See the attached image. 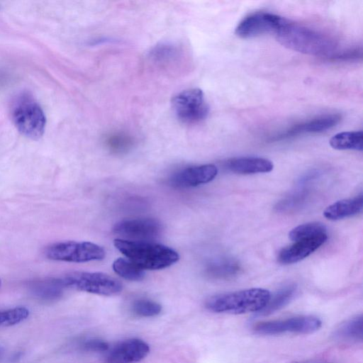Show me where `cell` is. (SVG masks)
I'll use <instances>...</instances> for the list:
<instances>
[{"label": "cell", "mask_w": 363, "mask_h": 363, "mask_svg": "<svg viewBox=\"0 0 363 363\" xmlns=\"http://www.w3.org/2000/svg\"><path fill=\"white\" fill-rule=\"evenodd\" d=\"M275 34L283 46L306 55L328 56L336 49L335 42L328 35L289 21Z\"/></svg>", "instance_id": "cell-1"}, {"label": "cell", "mask_w": 363, "mask_h": 363, "mask_svg": "<svg viewBox=\"0 0 363 363\" xmlns=\"http://www.w3.org/2000/svg\"><path fill=\"white\" fill-rule=\"evenodd\" d=\"M116 248L143 269H160L177 262L179 255L172 248L152 241L117 238Z\"/></svg>", "instance_id": "cell-2"}, {"label": "cell", "mask_w": 363, "mask_h": 363, "mask_svg": "<svg viewBox=\"0 0 363 363\" xmlns=\"http://www.w3.org/2000/svg\"><path fill=\"white\" fill-rule=\"evenodd\" d=\"M270 292L252 288L211 296L206 301V308L215 313L243 314L259 312L267 303Z\"/></svg>", "instance_id": "cell-3"}, {"label": "cell", "mask_w": 363, "mask_h": 363, "mask_svg": "<svg viewBox=\"0 0 363 363\" xmlns=\"http://www.w3.org/2000/svg\"><path fill=\"white\" fill-rule=\"evenodd\" d=\"M10 114L16 129L25 137L38 140L45 131L46 118L33 96L23 91L11 101Z\"/></svg>", "instance_id": "cell-4"}, {"label": "cell", "mask_w": 363, "mask_h": 363, "mask_svg": "<svg viewBox=\"0 0 363 363\" xmlns=\"http://www.w3.org/2000/svg\"><path fill=\"white\" fill-rule=\"evenodd\" d=\"M61 279L65 288L102 296L116 295L123 289L118 280L102 272H72Z\"/></svg>", "instance_id": "cell-5"}, {"label": "cell", "mask_w": 363, "mask_h": 363, "mask_svg": "<svg viewBox=\"0 0 363 363\" xmlns=\"http://www.w3.org/2000/svg\"><path fill=\"white\" fill-rule=\"evenodd\" d=\"M45 255L51 260L81 263L102 259L106 252L91 242L63 241L48 246Z\"/></svg>", "instance_id": "cell-6"}, {"label": "cell", "mask_w": 363, "mask_h": 363, "mask_svg": "<svg viewBox=\"0 0 363 363\" xmlns=\"http://www.w3.org/2000/svg\"><path fill=\"white\" fill-rule=\"evenodd\" d=\"M172 107L177 118L186 123H195L205 119L208 106L203 92L198 88L184 90L173 96Z\"/></svg>", "instance_id": "cell-7"}, {"label": "cell", "mask_w": 363, "mask_h": 363, "mask_svg": "<svg viewBox=\"0 0 363 363\" xmlns=\"http://www.w3.org/2000/svg\"><path fill=\"white\" fill-rule=\"evenodd\" d=\"M322 322L313 315H299L286 319L262 321L255 323L252 329L258 334L266 335L284 333L310 334L321 327Z\"/></svg>", "instance_id": "cell-8"}, {"label": "cell", "mask_w": 363, "mask_h": 363, "mask_svg": "<svg viewBox=\"0 0 363 363\" xmlns=\"http://www.w3.org/2000/svg\"><path fill=\"white\" fill-rule=\"evenodd\" d=\"M287 20L274 13L264 11L252 13L237 26L235 33L241 38H250L269 33H276Z\"/></svg>", "instance_id": "cell-9"}, {"label": "cell", "mask_w": 363, "mask_h": 363, "mask_svg": "<svg viewBox=\"0 0 363 363\" xmlns=\"http://www.w3.org/2000/svg\"><path fill=\"white\" fill-rule=\"evenodd\" d=\"M162 230L161 223L150 218L123 220L116 223L113 228L114 233L133 241H151L158 238Z\"/></svg>", "instance_id": "cell-10"}, {"label": "cell", "mask_w": 363, "mask_h": 363, "mask_svg": "<svg viewBox=\"0 0 363 363\" xmlns=\"http://www.w3.org/2000/svg\"><path fill=\"white\" fill-rule=\"evenodd\" d=\"M150 346L139 338H130L118 342L108 353L106 363H135L145 358Z\"/></svg>", "instance_id": "cell-11"}, {"label": "cell", "mask_w": 363, "mask_h": 363, "mask_svg": "<svg viewBox=\"0 0 363 363\" xmlns=\"http://www.w3.org/2000/svg\"><path fill=\"white\" fill-rule=\"evenodd\" d=\"M217 174L218 169L212 164L189 167L173 174L169 184L177 188L196 186L210 182Z\"/></svg>", "instance_id": "cell-12"}, {"label": "cell", "mask_w": 363, "mask_h": 363, "mask_svg": "<svg viewBox=\"0 0 363 363\" xmlns=\"http://www.w3.org/2000/svg\"><path fill=\"white\" fill-rule=\"evenodd\" d=\"M328 239L327 234H323L309 239L295 242L294 244L282 249L278 261L284 264L298 262L318 249Z\"/></svg>", "instance_id": "cell-13"}, {"label": "cell", "mask_w": 363, "mask_h": 363, "mask_svg": "<svg viewBox=\"0 0 363 363\" xmlns=\"http://www.w3.org/2000/svg\"><path fill=\"white\" fill-rule=\"evenodd\" d=\"M340 120L341 116L337 113L321 116L306 122L294 125L284 133L276 136L274 140L291 138L303 133H321L335 126Z\"/></svg>", "instance_id": "cell-14"}, {"label": "cell", "mask_w": 363, "mask_h": 363, "mask_svg": "<svg viewBox=\"0 0 363 363\" xmlns=\"http://www.w3.org/2000/svg\"><path fill=\"white\" fill-rule=\"evenodd\" d=\"M225 167L240 174H252L271 172L274 164L268 159L259 157H238L228 160Z\"/></svg>", "instance_id": "cell-15"}, {"label": "cell", "mask_w": 363, "mask_h": 363, "mask_svg": "<svg viewBox=\"0 0 363 363\" xmlns=\"http://www.w3.org/2000/svg\"><path fill=\"white\" fill-rule=\"evenodd\" d=\"M363 208V197L359 195L353 199L337 201L328 206L323 216L328 220H337L359 213Z\"/></svg>", "instance_id": "cell-16"}, {"label": "cell", "mask_w": 363, "mask_h": 363, "mask_svg": "<svg viewBox=\"0 0 363 363\" xmlns=\"http://www.w3.org/2000/svg\"><path fill=\"white\" fill-rule=\"evenodd\" d=\"M335 337L350 342H362L363 337V316L357 315L340 325L335 331Z\"/></svg>", "instance_id": "cell-17"}, {"label": "cell", "mask_w": 363, "mask_h": 363, "mask_svg": "<svg viewBox=\"0 0 363 363\" xmlns=\"http://www.w3.org/2000/svg\"><path fill=\"white\" fill-rule=\"evenodd\" d=\"M296 291V286L294 284H287L277 291L270 298L266 306L258 312L259 315L271 314L285 306L293 298Z\"/></svg>", "instance_id": "cell-18"}, {"label": "cell", "mask_w": 363, "mask_h": 363, "mask_svg": "<svg viewBox=\"0 0 363 363\" xmlns=\"http://www.w3.org/2000/svg\"><path fill=\"white\" fill-rule=\"evenodd\" d=\"M363 133L347 131L335 134L330 140V145L335 150H362Z\"/></svg>", "instance_id": "cell-19"}, {"label": "cell", "mask_w": 363, "mask_h": 363, "mask_svg": "<svg viewBox=\"0 0 363 363\" xmlns=\"http://www.w3.org/2000/svg\"><path fill=\"white\" fill-rule=\"evenodd\" d=\"M65 288L61 278L50 279L36 282L33 286V294L43 300L55 301L63 294Z\"/></svg>", "instance_id": "cell-20"}, {"label": "cell", "mask_w": 363, "mask_h": 363, "mask_svg": "<svg viewBox=\"0 0 363 363\" xmlns=\"http://www.w3.org/2000/svg\"><path fill=\"white\" fill-rule=\"evenodd\" d=\"M240 270L239 264L231 259H222L210 263L206 269L211 278L225 279L236 276Z\"/></svg>", "instance_id": "cell-21"}, {"label": "cell", "mask_w": 363, "mask_h": 363, "mask_svg": "<svg viewBox=\"0 0 363 363\" xmlns=\"http://www.w3.org/2000/svg\"><path fill=\"white\" fill-rule=\"evenodd\" d=\"M106 148L114 154L128 152L134 146V138L129 134L116 131L107 134L104 139Z\"/></svg>", "instance_id": "cell-22"}, {"label": "cell", "mask_w": 363, "mask_h": 363, "mask_svg": "<svg viewBox=\"0 0 363 363\" xmlns=\"http://www.w3.org/2000/svg\"><path fill=\"white\" fill-rule=\"evenodd\" d=\"M114 272L129 281H140L145 277L144 269L128 259L119 257L113 263Z\"/></svg>", "instance_id": "cell-23"}, {"label": "cell", "mask_w": 363, "mask_h": 363, "mask_svg": "<svg viewBox=\"0 0 363 363\" xmlns=\"http://www.w3.org/2000/svg\"><path fill=\"white\" fill-rule=\"evenodd\" d=\"M327 228L319 222H310L299 225L293 228L289 233V238L294 241L309 239L326 234Z\"/></svg>", "instance_id": "cell-24"}, {"label": "cell", "mask_w": 363, "mask_h": 363, "mask_svg": "<svg viewBox=\"0 0 363 363\" xmlns=\"http://www.w3.org/2000/svg\"><path fill=\"white\" fill-rule=\"evenodd\" d=\"M177 47L171 43H162L155 45L150 51V56L155 62L160 64L169 63L179 55Z\"/></svg>", "instance_id": "cell-25"}, {"label": "cell", "mask_w": 363, "mask_h": 363, "mask_svg": "<svg viewBox=\"0 0 363 363\" xmlns=\"http://www.w3.org/2000/svg\"><path fill=\"white\" fill-rule=\"evenodd\" d=\"M131 311L140 317H153L161 313L162 306L150 299L140 298L132 303Z\"/></svg>", "instance_id": "cell-26"}, {"label": "cell", "mask_w": 363, "mask_h": 363, "mask_svg": "<svg viewBox=\"0 0 363 363\" xmlns=\"http://www.w3.org/2000/svg\"><path fill=\"white\" fill-rule=\"evenodd\" d=\"M29 311L25 307H15L6 310H0V326H10L26 320Z\"/></svg>", "instance_id": "cell-27"}, {"label": "cell", "mask_w": 363, "mask_h": 363, "mask_svg": "<svg viewBox=\"0 0 363 363\" xmlns=\"http://www.w3.org/2000/svg\"><path fill=\"white\" fill-rule=\"evenodd\" d=\"M79 347L83 351L99 352L107 351L109 348L108 342L101 339H88L82 341Z\"/></svg>", "instance_id": "cell-28"}, {"label": "cell", "mask_w": 363, "mask_h": 363, "mask_svg": "<svg viewBox=\"0 0 363 363\" xmlns=\"http://www.w3.org/2000/svg\"><path fill=\"white\" fill-rule=\"evenodd\" d=\"M295 363H330L325 360H309L305 362H295Z\"/></svg>", "instance_id": "cell-29"}, {"label": "cell", "mask_w": 363, "mask_h": 363, "mask_svg": "<svg viewBox=\"0 0 363 363\" xmlns=\"http://www.w3.org/2000/svg\"><path fill=\"white\" fill-rule=\"evenodd\" d=\"M2 353H3V350H2V348L0 347V357H1V354H2Z\"/></svg>", "instance_id": "cell-30"}, {"label": "cell", "mask_w": 363, "mask_h": 363, "mask_svg": "<svg viewBox=\"0 0 363 363\" xmlns=\"http://www.w3.org/2000/svg\"><path fill=\"white\" fill-rule=\"evenodd\" d=\"M1 279H0V287H1Z\"/></svg>", "instance_id": "cell-31"}]
</instances>
